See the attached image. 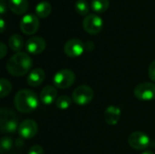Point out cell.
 <instances>
[{"label": "cell", "instance_id": "obj_7", "mask_svg": "<svg viewBox=\"0 0 155 154\" xmlns=\"http://www.w3.org/2000/svg\"><path fill=\"white\" fill-rule=\"evenodd\" d=\"M103 26H104L103 19L95 14H90L86 15L83 21V27L84 31L90 34H99L102 31Z\"/></svg>", "mask_w": 155, "mask_h": 154}, {"label": "cell", "instance_id": "obj_22", "mask_svg": "<svg viewBox=\"0 0 155 154\" xmlns=\"http://www.w3.org/2000/svg\"><path fill=\"white\" fill-rule=\"evenodd\" d=\"M11 91H12L11 83L7 79L1 78V80H0V97L4 98V97L7 96Z\"/></svg>", "mask_w": 155, "mask_h": 154}, {"label": "cell", "instance_id": "obj_3", "mask_svg": "<svg viewBox=\"0 0 155 154\" xmlns=\"http://www.w3.org/2000/svg\"><path fill=\"white\" fill-rule=\"evenodd\" d=\"M16 114L10 108H2L0 111V130L3 133H14L18 130Z\"/></svg>", "mask_w": 155, "mask_h": 154}, {"label": "cell", "instance_id": "obj_21", "mask_svg": "<svg viewBox=\"0 0 155 154\" xmlns=\"http://www.w3.org/2000/svg\"><path fill=\"white\" fill-rule=\"evenodd\" d=\"M72 104V99L67 95H61L55 101V105L60 110H66Z\"/></svg>", "mask_w": 155, "mask_h": 154}, {"label": "cell", "instance_id": "obj_4", "mask_svg": "<svg viewBox=\"0 0 155 154\" xmlns=\"http://www.w3.org/2000/svg\"><path fill=\"white\" fill-rule=\"evenodd\" d=\"M94 93L93 89L88 85H80L76 87L72 94L74 103L77 105H85L92 102Z\"/></svg>", "mask_w": 155, "mask_h": 154}, {"label": "cell", "instance_id": "obj_10", "mask_svg": "<svg viewBox=\"0 0 155 154\" xmlns=\"http://www.w3.org/2000/svg\"><path fill=\"white\" fill-rule=\"evenodd\" d=\"M84 44L77 38H73L68 40L64 46V54L71 57V58H75L83 54L84 52Z\"/></svg>", "mask_w": 155, "mask_h": 154}, {"label": "cell", "instance_id": "obj_12", "mask_svg": "<svg viewBox=\"0 0 155 154\" xmlns=\"http://www.w3.org/2000/svg\"><path fill=\"white\" fill-rule=\"evenodd\" d=\"M46 43L44 38L40 36H33L29 38L25 43V49L29 54H39L45 51Z\"/></svg>", "mask_w": 155, "mask_h": 154}, {"label": "cell", "instance_id": "obj_26", "mask_svg": "<svg viewBox=\"0 0 155 154\" xmlns=\"http://www.w3.org/2000/svg\"><path fill=\"white\" fill-rule=\"evenodd\" d=\"M0 49H1V52H0V57H1V58H4V57H5V55L6 54L7 49H6L5 44L3 42H1V44H0Z\"/></svg>", "mask_w": 155, "mask_h": 154}, {"label": "cell", "instance_id": "obj_8", "mask_svg": "<svg viewBox=\"0 0 155 154\" xmlns=\"http://www.w3.org/2000/svg\"><path fill=\"white\" fill-rule=\"evenodd\" d=\"M39 19L36 15L26 14L25 15L20 21V29L21 31L27 35L34 34L37 32L39 28Z\"/></svg>", "mask_w": 155, "mask_h": 154}, {"label": "cell", "instance_id": "obj_5", "mask_svg": "<svg viewBox=\"0 0 155 154\" xmlns=\"http://www.w3.org/2000/svg\"><path fill=\"white\" fill-rule=\"evenodd\" d=\"M75 81V74L69 69H63L58 71L54 76V84L56 88L66 89L74 84Z\"/></svg>", "mask_w": 155, "mask_h": 154}, {"label": "cell", "instance_id": "obj_13", "mask_svg": "<svg viewBox=\"0 0 155 154\" xmlns=\"http://www.w3.org/2000/svg\"><path fill=\"white\" fill-rule=\"evenodd\" d=\"M121 114H122V111L119 107L114 105H111L107 107L104 114L105 123L112 126L116 125L121 118Z\"/></svg>", "mask_w": 155, "mask_h": 154}, {"label": "cell", "instance_id": "obj_29", "mask_svg": "<svg viewBox=\"0 0 155 154\" xmlns=\"http://www.w3.org/2000/svg\"><path fill=\"white\" fill-rule=\"evenodd\" d=\"M141 154H154L153 152H151V151H145V152H143Z\"/></svg>", "mask_w": 155, "mask_h": 154}, {"label": "cell", "instance_id": "obj_25", "mask_svg": "<svg viewBox=\"0 0 155 154\" xmlns=\"http://www.w3.org/2000/svg\"><path fill=\"white\" fill-rule=\"evenodd\" d=\"M148 73H149V77L152 81L155 82V60L153 61L149 66V70H148Z\"/></svg>", "mask_w": 155, "mask_h": 154}, {"label": "cell", "instance_id": "obj_11", "mask_svg": "<svg viewBox=\"0 0 155 154\" xmlns=\"http://www.w3.org/2000/svg\"><path fill=\"white\" fill-rule=\"evenodd\" d=\"M38 126L37 123L30 119L23 121L18 127V133L19 136L25 140L32 139L37 133Z\"/></svg>", "mask_w": 155, "mask_h": 154}, {"label": "cell", "instance_id": "obj_17", "mask_svg": "<svg viewBox=\"0 0 155 154\" xmlns=\"http://www.w3.org/2000/svg\"><path fill=\"white\" fill-rule=\"evenodd\" d=\"M35 15L40 17V18H45L47 17L51 12H52V5L50 3L46 1H42L38 3L35 8Z\"/></svg>", "mask_w": 155, "mask_h": 154}, {"label": "cell", "instance_id": "obj_1", "mask_svg": "<svg viewBox=\"0 0 155 154\" xmlns=\"http://www.w3.org/2000/svg\"><path fill=\"white\" fill-rule=\"evenodd\" d=\"M33 65L31 57L23 52L11 56L6 63V70L13 76H23L26 74Z\"/></svg>", "mask_w": 155, "mask_h": 154}, {"label": "cell", "instance_id": "obj_20", "mask_svg": "<svg viewBox=\"0 0 155 154\" xmlns=\"http://www.w3.org/2000/svg\"><path fill=\"white\" fill-rule=\"evenodd\" d=\"M74 9L80 15H88L89 5L86 0H77L74 4Z\"/></svg>", "mask_w": 155, "mask_h": 154}, {"label": "cell", "instance_id": "obj_6", "mask_svg": "<svg viewBox=\"0 0 155 154\" xmlns=\"http://www.w3.org/2000/svg\"><path fill=\"white\" fill-rule=\"evenodd\" d=\"M128 143L133 149L142 151L150 147L152 142H151L150 137L146 133L141 131H137V132L132 133L129 135Z\"/></svg>", "mask_w": 155, "mask_h": 154}, {"label": "cell", "instance_id": "obj_27", "mask_svg": "<svg viewBox=\"0 0 155 154\" xmlns=\"http://www.w3.org/2000/svg\"><path fill=\"white\" fill-rule=\"evenodd\" d=\"M7 4L5 3V0H0V14L1 15H4L6 11V8H7Z\"/></svg>", "mask_w": 155, "mask_h": 154}, {"label": "cell", "instance_id": "obj_14", "mask_svg": "<svg viewBox=\"0 0 155 154\" xmlns=\"http://www.w3.org/2000/svg\"><path fill=\"white\" fill-rule=\"evenodd\" d=\"M57 90L55 86L46 85L43 88L40 93V100L44 104L49 105L54 103L57 99Z\"/></svg>", "mask_w": 155, "mask_h": 154}, {"label": "cell", "instance_id": "obj_19", "mask_svg": "<svg viewBox=\"0 0 155 154\" xmlns=\"http://www.w3.org/2000/svg\"><path fill=\"white\" fill-rule=\"evenodd\" d=\"M92 9L98 14H103L107 11L110 6L109 0H92L91 3Z\"/></svg>", "mask_w": 155, "mask_h": 154}, {"label": "cell", "instance_id": "obj_9", "mask_svg": "<svg viewBox=\"0 0 155 154\" xmlns=\"http://www.w3.org/2000/svg\"><path fill=\"white\" fill-rule=\"evenodd\" d=\"M134 96L141 101H152L155 99V84L145 82L134 88Z\"/></svg>", "mask_w": 155, "mask_h": 154}, {"label": "cell", "instance_id": "obj_15", "mask_svg": "<svg viewBox=\"0 0 155 154\" xmlns=\"http://www.w3.org/2000/svg\"><path fill=\"white\" fill-rule=\"evenodd\" d=\"M45 74L41 68H35L32 70L27 76V84L32 87L39 86L45 80Z\"/></svg>", "mask_w": 155, "mask_h": 154}, {"label": "cell", "instance_id": "obj_2", "mask_svg": "<svg viewBox=\"0 0 155 154\" xmlns=\"http://www.w3.org/2000/svg\"><path fill=\"white\" fill-rule=\"evenodd\" d=\"M15 107L23 113L34 112L38 107V98L36 94L28 89L20 90L14 98Z\"/></svg>", "mask_w": 155, "mask_h": 154}, {"label": "cell", "instance_id": "obj_24", "mask_svg": "<svg viewBox=\"0 0 155 154\" xmlns=\"http://www.w3.org/2000/svg\"><path fill=\"white\" fill-rule=\"evenodd\" d=\"M44 149L40 146V145H33L29 151H28V154H44Z\"/></svg>", "mask_w": 155, "mask_h": 154}, {"label": "cell", "instance_id": "obj_23", "mask_svg": "<svg viewBox=\"0 0 155 154\" xmlns=\"http://www.w3.org/2000/svg\"><path fill=\"white\" fill-rule=\"evenodd\" d=\"M13 146V141L10 137H3L1 139V145H0V152L1 154H5L9 152Z\"/></svg>", "mask_w": 155, "mask_h": 154}, {"label": "cell", "instance_id": "obj_28", "mask_svg": "<svg viewBox=\"0 0 155 154\" xmlns=\"http://www.w3.org/2000/svg\"><path fill=\"white\" fill-rule=\"evenodd\" d=\"M5 21H4V18H0V29H1V33H4V31H5Z\"/></svg>", "mask_w": 155, "mask_h": 154}, {"label": "cell", "instance_id": "obj_18", "mask_svg": "<svg viewBox=\"0 0 155 154\" xmlns=\"http://www.w3.org/2000/svg\"><path fill=\"white\" fill-rule=\"evenodd\" d=\"M8 45L12 51L19 53L24 46V39L18 34H12L8 40Z\"/></svg>", "mask_w": 155, "mask_h": 154}, {"label": "cell", "instance_id": "obj_16", "mask_svg": "<svg viewBox=\"0 0 155 154\" xmlns=\"http://www.w3.org/2000/svg\"><path fill=\"white\" fill-rule=\"evenodd\" d=\"M7 5L9 9L15 15H24L29 7L27 0H8Z\"/></svg>", "mask_w": 155, "mask_h": 154}]
</instances>
